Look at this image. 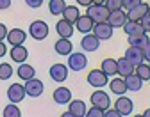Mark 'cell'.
<instances>
[{
	"mask_svg": "<svg viewBox=\"0 0 150 117\" xmlns=\"http://www.w3.org/2000/svg\"><path fill=\"white\" fill-rule=\"evenodd\" d=\"M86 16H89L93 23H102V22H107L109 9L104 4H91L86 7Z\"/></svg>",
	"mask_w": 150,
	"mask_h": 117,
	"instance_id": "1",
	"label": "cell"
},
{
	"mask_svg": "<svg viewBox=\"0 0 150 117\" xmlns=\"http://www.w3.org/2000/svg\"><path fill=\"white\" fill-rule=\"evenodd\" d=\"M88 84L91 85V87H95V89H102L104 85H107L109 84V76L102 71V69H93V71H89L88 73Z\"/></svg>",
	"mask_w": 150,
	"mask_h": 117,
	"instance_id": "2",
	"label": "cell"
},
{
	"mask_svg": "<svg viewBox=\"0 0 150 117\" xmlns=\"http://www.w3.org/2000/svg\"><path fill=\"white\" fill-rule=\"evenodd\" d=\"M29 34L36 39V41H43V39L48 37V25L43 22V20H36V22H32L30 27H29Z\"/></svg>",
	"mask_w": 150,
	"mask_h": 117,
	"instance_id": "3",
	"label": "cell"
},
{
	"mask_svg": "<svg viewBox=\"0 0 150 117\" xmlns=\"http://www.w3.org/2000/svg\"><path fill=\"white\" fill-rule=\"evenodd\" d=\"M86 66H88V57L81 52H77V53H70L68 55V68L71 69V71H82V69H86Z\"/></svg>",
	"mask_w": 150,
	"mask_h": 117,
	"instance_id": "4",
	"label": "cell"
},
{
	"mask_svg": "<svg viewBox=\"0 0 150 117\" xmlns=\"http://www.w3.org/2000/svg\"><path fill=\"white\" fill-rule=\"evenodd\" d=\"M89 100H91V105H93V107H97V108H100V110H107V108H111L109 94L104 92V91H100V89H97L95 92H93Z\"/></svg>",
	"mask_w": 150,
	"mask_h": 117,
	"instance_id": "5",
	"label": "cell"
},
{
	"mask_svg": "<svg viewBox=\"0 0 150 117\" xmlns=\"http://www.w3.org/2000/svg\"><path fill=\"white\" fill-rule=\"evenodd\" d=\"M91 34L95 36L97 39H100V41H107V39H111V37H112V27H111L107 22L95 23V25H93Z\"/></svg>",
	"mask_w": 150,
	"mask_h": 117,
	"instance_id": "6",
	"label": "cell"
},
{
	"mask_svg": "<svg viewBox=\"0 0 150 117\" xmlns=\"http://www.w3.org/2000/svg\"><path fill=\"white\" fill-rule=\"evenodd\" d=\"M115 110H116L118 114H122L123 117H127L129 114H132L134 103H132V100H130V98H127V96L123 94V96H120L118 100L115 101Z\"/></svg>",
	"mask_w": 150,
	"mask_h": 117,
	"instance_id": "7",
	"label": "cell"
},
{
	"mask_svg": "<svg viewBox=\"0 0 150 117\" xmlns=\"http://www.w3.org/2000/svg\"><path fill=\"white\" fill-rule=\"evenodd\" d=\"M25 94L30 96V98H38V96H41L43 91H45V84L41 80H38V78H32V80H27L25 82Z\"/></svg>",
	"mask_w": 150,
	"mask_h": 117,
	"instance_id": "8",
	"label": "cell"
},
{
	"mask_svg": "<svg viewBox=\"0 0 150 117\" xmlns=\"http://www.w3.org/2000/svg\"><path fill=\"white\" fill-rule=\"evenodd\" d=\"M125 58L132 64L134 68L139 66L141 62H145V55H143V48H138V46H129L125 50Z\"/></svg>",
	"mask_w": 150,
	"mask_h": 117,
	"instance_id": "9",
	"label": "cell"
},
{
	"mask_svg": "<svg viewBox=\"0 0 150 117\" xmlns=\"http://www.w3.org/2000/svg\"><path fill=\"white\" fill-rule=\"evenodd\" d=\"M7 98L9 103H20L25 100V87L22 84H11L7 89Z\"/></svg>",
	"mask_w": 150,
	"mask_h": 117,
	"instance_id": "10",
	"label": "cell"
},
{
	"mask_svg": "<svg viewBox=\"0 0 150 117\" xmlns=\"http://www.w3.org/2000/svg\"><path fill=\"white\" fill-rule=\"evenodd\" d=\"M48 73H50V78H52L54 82L63 84L68 78V66H64V64H54Z\"/></svg>",
	"mask_w": 150,
	"mask_h": 117,
	"instance_id": "11",
	"label": "cell"
},
{
	"mask_svg": "<svg viewBox=\"0 0 150 117\" xmlns=\"http://www.w3.org/2000/svg\"><path fill=\"white\" fill-rule=\"evenodd\" d=\"M52 100L57 103V105H68L70 101H71V91L68 89V87H57L54 91V94H52Z\"/></svg>",
	"mask_w": 150,
	"mask_h": 117,
	"instance_id": "12",
	"label": "cell"
},
{
	"mask_svg": "<svg viewBox=\"0 0 150 117\" xmlns=\"http://www.w3.org/2000/svg\"><path fill=\"white\" fill-rule=\"evenodd\" d=\"M7 43L11 45V46H18V45H23L25 43V39H27V34H25V30H22V29H11L9 32H7Z\"/></svg>",
	"mask_w": 150,
	"mask_h": 117,
	"instance_id": "13",
	"label": "cell"
},
{
	"mask_svg": "<svg viewBox=\"0 0 150 117\" xmlns=\"http://www.w3.org/2000/svg\"><path fill=\"white\" fill-rule=\"evenodd\" d=\"M125 22H127V13H125L123 9L109 13L107 23H109V25H111L112 29H116V27H123V25H125Z\"/></svg>",
	"mask_w": 150,
	"mask_h": 117,
	"instance_id": "14",
	"label": "cell"
},
{
	"mask_svg": "<svg viewBox=\"0 0 150 117\" xmlns=\"http://www.w3.org/2000/svg\"><path fill=\"white\" fill-rule=\"evenodd\" d=\"M55 32H57L61 37H64V39H70L73 36V32H75V27H73V23L66 22V20L63 18V20H59V22L55 23Z\"/></svg>",
	"mask_w": 150,
	"mask_h": 117,
	"instance_id": "15",
	"label": "cell"
},
{
	"mask_svg": "<svg viewBox=\"0 0 150 117\" xmlns=\"http://www.w3.org/2000/svg\"><path fill=\"white\" fill-rule=\"evenodd\" d=\"M148 4H145V2H141L139 6H136V7H132V9H129L127 11V20H130V22H139V20L148 13Z\"/></svg>",
	"mask_w": 150,
	"mask_h": 117,
	"instance_id": "16",
	"label": "cell"
},
{
	"mask_svg": "<svg viewBox=\"0 0 150 117\" xmlns=\"http://www.w3.org/2000/svg\"><path fill=\"white\" fill-rule=\"evenodd\" d=\"M81 46H82V50H86V52H97L98 46H100V39H97L91 32H89V34H84L82 41H81Z\"/></svg>",
	"mask_w": 150,
	"mask_h": 117,
	"instance_id": "17",
	"label": "cell"
},
{
	"mask_svg": "<svg viewBox=\"0 0 150 117\" xmlns=\"http://www.w3.org/2000/svg\"><path fill=\"white\" fill-rule=\"evenodd\" d=\"M123 80H125V87H127V91L139 92V91H141V87H143V80H141L138 75H134V73H130L129 76H125Z\"/></svg>",
	"mask_w": 150,
	"mask_h": 117,
	"instance_id": "18",
	"label": "cell"
},
{
	"mask_svg": "<svg viewBox=\"0 0 150 117\" xmlns=\"http://www.w3.org/2000/svg\"><path fill=\"white\" fill-rule=\"evenodd\" d=\"M27 57H29V50L23 45H18V46H13L11 48V58H13L14 62L23 64L27 61Z\"/></svg>",
	"mask_w": 150,
	"mask_h": 117,
	"instance_id": "19",
	"label": "cell"
},
{
	"mask_svg": "<svg viewBox=\"0 0 150 117\" xmlns=\"http://www.w3.org/2000/svg\"><path fill=\"white\" fill-rule=\"evenodd\" d=\"M130 73H134V66L130 64L125 57L118 58V61H116V75H120L122 78H125V76H129Z\"/></svg>",
	"mask_w": 150,
	"mask_h": 117,
	"instance_id": "20",
	"label": "cell"
},
{
	"mask_svg": "<svg viewBox=\"0 0 150 117\" xmlns=\"http://www.w3.org/2000/svg\"><path fill=\"white\" fill-rule=\"evenodd\" d=\"M68 112L75 114L77 117H86V112H88V107L82 100H71L68 103Z\"/></svg>",
	"mask_w": 150,
	"mask_h": 117,
	"instance_id": "21",
	"label": "cell"
},
{
	"mask_svg": "<svg viewBox=\"0 0 150 117\" xmlns=\"http://www.w3.org/2000/svg\"><path fill=\"white\" fill-rule=\"evenodd\" d=\"M93 25H95V23H93L91 20H89V16L82 14V16H79V20L75 22V25H73V27L77 29L81 34H89V32L93 30Z\"/></svg>",
	"mask_w": 150,
	"mask_h": 117,
	"instance_id": "22",
	"label": "cell"
},
{
	"mask_svg": "<svg viewBox=\"0 0 150 117\" xmlns=\"http://www.w3.org/2000/svg\"><path fill=\"white\" fill-rule=\"evenodd\" d=\"M54 50H55V53H57V55H70L71 50H73V46L70 43V39L61 37V39H57V41L54 43Z\"/></svg>",
	"mask_w": 150,
	"mask_h": 117,
	"instance_id": "23",
	"label": "cell"
},
{
	"mask_svg": "<svg viewBox=\"0 0 150 117\" xmlns=\"http://www.w3.org/2000/svg\"><path fill=\"white\" fill-rule=\"evenodd\" d=\"M16 75L20 76L22 80L27 82V80H32V78L36 76V69H34L30 64H25V62H23V64H20V68L16 69Z\"/></svg>",
	"mask_w": 150,
	"mask_h": 117,
	"instance_id": "24",
	"label": "cell"
},
{
	"mask_svg": "<svg viewBox=\"0 0 150 117\" xmlns=\"http://www.w3.org/2000/svg\"><path fill=\"white\" fill-rule=\"evenodd\" d=\"M79 16H81V11H79L77 6H66L64 11H63V18L66 20V22L73 23V25H75V22L79 20Z\"/></svg>",
	"mask_w": 150,
	"mask_h": 117,
	"instance_id": "25",
	"label": "cell"
},
{
	"mask_svg": "<svg viewBox=\"0 0 150 117\" xmlns=\"http://www.w3.org/2000/svg\"><path fill=\"white\" fill-rule=\"evenodd\" d=\"M123 32L127 36H138V34H145L143 29H141V23L139 22H130V20H127L125 25H123Z\"/></svg>",
	"mask_w": 150,
	"mask_h": 117,
	"instance_id": "26",
	"label": "cell"
},
{
	"mask_svg": "<svg viewBox=\"0 0 150 117\" xmlns=\"http://www.w3.org/2000/svg\"><path fill=\"white\" fill-rule=\"evenodd\" d=\"M109 87H111V92L116 94V96H123L127 92V87H125V80H123V78H112Z\"/></svg>",
	"mask_w": 150,
	"mask_h": 117,
	"instance_id": "27",
	"label": "cell"
},
{
	"mask_svg": "<svg viewBox=\"0 0 150 117\" xmlns=\"http://www.w3.org/2000/svg\"><path fill=\"white\" fill-rule=\"evenodd\" d=\"M64 7H66V2H64V0H48V11H50V14H54V16L63 14Z\"/></svg>",
	"mask_w": 150,
	"mask_h": 117,
	"instance_id": "28",
	"label": "cell"
},
{
	"mask_svg": "<svg viewBox=\"0 0 150 117\" xmlns=\"http://www.w3.org/2000/svg\"><path fill=\"white\" fill-rule=\"evenodd\" d=\"M150 41L146 34H138V36H129V46H138V48H143L146 43Z\"/></svg>",
	"mask_w": 150,
	"mask_h": 117,
	"instance_id": "29",
	"label": "cell"
},
{
	"mask_svg": "<svg viewBox=\"0 0 150 117\" xmlns=\"http://www.w3.org/2000/svg\"><path fill=\"white\" fill-rule=\"evenodd\" d=\"M100 69L107 75V76H112V75H116V61L115 58H104L102 61V66H100Z\"/></svg>",
	"mask_w": 150,
	"mask_h": 117,
	"instance_id": "30",
	"label": "cell"
},
{
	"mask_svg": "<svg viewBox=\"0 0 150 117\" xmlns=\"http://www.w3.org/2000/svg\"><path fill=\"white\" fill-rule=\"evenodd\" d=\"M134 75H138L143 82H145V80H150V66L145 64V62H141L139 66L134 68Z\"/></svg>",
	"mask_w": 150,
	"mask_h": 117,
	"instance_id": "31",
	"label": "cell"
},
{
	"mask_svg": "<svg viewBox=\"0 0 150 117\" xmlns=\"http://www.w3.org/2000/svg\"><path fill=\"white\" fill-rule=\"evenodd\" d=\"M2 117H22V110L16 107V103H9L4 108V115Z\"/></svg>",
	"mask_w": 150,
	"mask_h": 117,
	"instance_id": "32",
	"label": "cell"
},
{
	"mask_svg": "<svg viewBox=\"0 0 150 117\" xmlns=\"http://www.w3.org/2000/svg\"><path fill=\"white\" fill-rule=\"evenodd\" d=\"M13 68H11V64H7V62H2L0 64V80H9L11 78V75H13Z\"/></svg>",
	"mask_w": 150,
	"mask_h": 117,
	"instance_id": "33",
	"label": "cell"
},
{
	"mask_svg": "<svg viewBox=\"0 0 150 117\" xmlns=\"http://www.w3.org/2000/svg\"><path fill=\"white\" fill-rule=\"evenodd\" d=\"M104 6L109 9V13H112V11H120V9H123V0H105Z\"/></svg>",
	"mask_w": 150,
	"mask_h": 117,
	"instance_id": "34",
	"label": "cell"
},
{
	"mask_svg": "<svg viewBox=\"0 0 150 117\" xmlns=\"http://www.w3.org/2000/svg\"><path fill=\"white\" fill-rule=\"evenodd\" d=\"M139 23H141V29L145 34H150V13H146L141 20H139Z\"/></svg>",
	"mask_w": 150,
	"mask_h": 117,
	"instance_id": "35",
	"label": "cell"
},
{
	"mask_svg": "<svg viewBox=\"0 0 150 117\" xmlns=\"http://www.w3.org/2000/svg\"><path fill=\"white\" fill-rule=\"evenodd\" d=\"M86 117H104V110L97 108V107H91L88 112H86Z\"/></svg>",
	"mask_w": 150,
	"mask_h": 117,
	"instance_id": "36",
	"label": "cell"
},
{
	"mask_svg": "<svg viewBox=\"0 0 150 117\" xmlns=\"http://www.w3.org/2000/svg\"><path fill=\"white\" fill-rule=\"evenodd\" d=\"M139 4H141V0H123V7H125V11L132 9V7H136V6H139Z\"/></svg>",
	"mask_w": 150,
	"mask_h": 117,
	"instance_id": "37",
	"label": "cell"
},
{
	"mask_svg": "<svg viewBox=\"0 0 150 117\" xmlns=\"http://www.w3.org/2000/svg\"><path fill=\"white\" fill-rule=\"evenodd\" d=\"M43 2H45V0H25V4H27L29 7H32V9L41 7V6H43Z\"/></svg>",
	"mask_w": 150,
	"mask_h": 117,
	"instance_id": "38",
	"label": "cell"
},
{
	"mask_svg": "<svg viewBox=\"0 0 150 117\" xmlns=\"http://www.w3.org/2000/svg\"><path fill=\"white\" fill-rule=\"evenodd\" d=\"M104 117H123V115L118 114L115 108H107V110H104Z\"/></svg>",
	"mask_w": 150,
	"mask_h": 117,
	"instance_id": "39",
	"label": "cell"
},
{
	"mask_svg": "<svg viewBox=\"0 0 150 117\" xmlns=\"http://www.w3.org/2000/svg\"><path fill=\"white\" fill-rule=\"evenodd\" d=\"M7 32H9L7 27H6L4 23H0V41H4V39L7 37Z\"/></svg>",
	"mask_w": 150,
	"mask_h": 117,
	"instance_id": "40",
	"label": "cell"
},
{
	"mask_svg": "<svg viewBox=\"0 0 150 117\" xmlns=\"http://www.w3.org/2000/svg\"><path fill=\"white\" fill-rule=\"evenodd\" d=\"M143 55H145V61H150V41L143 46Z\"/></svg>",
	"mask_w": 150,
	"mask_h": 117,
	"instance_id": "41",
	"label": "cell"
},
{
	"mask_svg": "<svg viewBox=\"0 0 150 117\" xmlns=\"http://www.w3.org/2000/svg\"><path fill=\"white\" fill-rule=\"evenodd\" d=\"M11 7V0H0V11H6Z\"/></svg>",
	"mask_w": 150,
	"mask_h": 117,
	"instance_id": "42",
	"label": "cell"
},
{
	"mask_svg": "<svg viewBox=\"0 0 150 117\" xmlns=\"http://www.w3.org/2000/svg\"><path fill=\"white\" fill-rule=\"evenodd\" d=\"M79 6H82V7H88V6H91L93 4V0H75Z\"/></svg>",
	"mask_w": 150,
	"mask_h": 117,
	"instance_id": "43",
	"label": "cell"
},
{
	"mask_svg": "<svg viewBox=\"0 0 150 117\" xmlns=\"http://www.w3.org/2000/svg\"><path fill=\"white\" fill-rule=\"evenodd\" d=\"M6 53H7V46H6L4 41H0V57H4Z\"/></svg>",
	"mask_w": 150,
	"mask_h": 117,
	"instance_id": "44",
	"label": "cell"
},
{
	"mask_svg": "<svg viewBox=\"0 0 150 117\" xmlns=\"http://www.w3.org/2000/svg\"><path fill=\"white\" fill-rule=\"evenodd\" d=\"M61 117H77V115L71 114V112H64V114H61Z\"/></svg>",
	"mask_w": 150,
	"mask_h": 117,
	"instance_id": "45",
	"label": "cell"
},
{
	"mask_svg": "<svg viewBox=\"0 0 150 117\" xmlns=\"http://www.w3.org/2000/svg\"><path fill=\"white\" fill-rule=\"evenodd\" d=\"M141 115H143V117H150V108H146V110H145Z\"/></svg>",
	"mask_w": 150,
	"mask_h": 117,
	"instance_id": "46",
	"label": "cell"
},
{
	"mask_svg": "<svg viewBox=\"0 0 150 117\" xmlns=\"http://www.w3.org/2000/svg\"><path fill=\"white\" fill-rule=\"evenodd\" d=\"M105 0H93V4H104Z\"/></svg>",
	"mask_w": 150,
	"mask_h": 117,
	"instance_id": "47",
	"label": "cell"
},
{
	"mask_svg": "<svg viewBox=\"0 0 150 117\" xmlns=\"http://www.w3.org/2000/svg\"><path fill=\"white\" fill-rule=\"evenodd\" d=\"M134 117H143V115H141V114H138V115H134Z\"/></svg>",
	"mask_w": 150,
	"mask_h": 117,
	"instance_id": "48",
	"label": "cell"
},
{
	"mask_svg": "<svg viewBox=\"0 0 150 117\" xmlns=\"http://www.w3.org/2000/svg\"><path fill=\"white\" fill-rule=\"evenodd\" d=\"M148 13H150V7H148Z\"/></svg>",
	"mask_w": 150,
	"mask_h": 117,
	"instance_id": "49",
	"label": "cell"
},
{
	"mask_svg": "<svg viewBox=\"0 0 150 117\" xmlns=\"http://www.w3.org/2000/svg\"><path fill=\"white\" fill-rule=\"evenodd\" d=\"M148 66H150V61H148Z\"/></svg>",
	"mask_w": 150,
	"mask_h": 117,
	"instance_id": "50",
	"label": "cell"
},
{
	"mask_svg": "<svg viewBox=\"0 0 150 117\" xmlns=\"http://www.w3.org/2000/svg\"><path fill=\"white\" fill-rule=\"evenodd\" d=\"M148 39H150V36H148Z\"/></svg>",
	"mask_w": 150,
	"mask_h": 117,
	"instance_id": "51",
	"label": "cell"
},
{
	"mask_svg": "<svg viewBox=\"0 0 150 117\" xmlns=\"http://www.w3.org/2000/svg\"><path fill=\"white\" fill-rule=\"evenodd\" d=\"M148 82H150V80H148Z\"/></svg>",
	"mask_w": 150,
	"mask_h": 117,
	"instance_id": "52",
	"label": "cell"
}]
</instances>
